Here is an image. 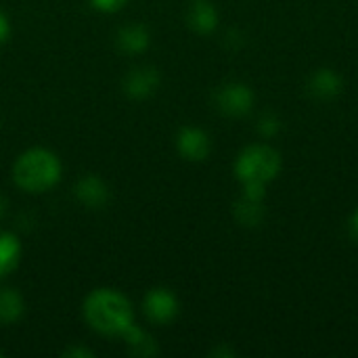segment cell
<instances>
[{
	"instance_id": "7a4b0ae2",
	"label": "cell",
	"mask_w": 358,
	"mask_h": 358,
	"mask_svg": "<svg viewBox=\"0 0 358 358\" xmlns=\"http://www.w3.org/2000/svg\"><path fill=\"white\" fill-rule=\"evenodd\" d=\"M61 159L42 147L23 151L13 164V182L25 193H44L61 180Z\"/></svg>"
},
{
	"instance_id": "ba28073f",
	"label": "cell",
	"mask_w": 358,
	"mask_h": 358,
	"mask_svg": "<svg viewBox=\"0 0 358 358\" xmlns=\"http://www.w3.org/2000/svg\"><path fill=\"white\" fill-rule=\"evenodd\" d=\"M176 149L178 153L189 162H201L210 153V138L203 130L187 126L176 136Z\"/></svg>"
},
{
	"instance_id": "277c9868",
	"label": "cell",
	"mask_w": 358,
	"mask_h": 358,
	"mask_svg": "<svg viewBox=\"0 0 358 358\" xmlns=\"http://www.w3.org/2000/svg\"><path fill=\"white\" fill-rule=\"evenodd\" d=\"M143 313L155 325H168L178 315V300L166 287H153L143 298Z\"/></svg>"
},
{
	"instance_id": "8992f818",
	"label": "cell",
	"mask_w": 358,
	"mask_h": 358,
	"mask_svg": "<svg viewBox=\"0 0 358 358\" xmlns=\"http://www.w3.org/2000/svg\"><path fill=\"white\" fill-rule=\"evenodd\" d=\"M254 103V94L248 86L243 84H227L216 92V107L224 113V115H245L252 109Z\"/></svg>"
},
{
	"instance_id": "5bb4252c",
	"label": "cell",
	"mask_w": 358,
	"mask_h": 358,
	"mask_svg": "<svg viewBox=\"0 0 358 358\" xmlns=\"http://www.w3.org/2000/svg\"><path fill=\"white\" fill-rule=\"evenodd\" d=\"M340 88H342L340 76L329 69L317 71L310 80V92L319 99H334L340 92Z\"/></svg>"
},
{
	"instance_id": "6da1fadb",
	"label": "cell",
	"mask_w": 358,
	"mask_h": 358,
	"mask_svg": "<svg viewBox=\"0 0 358 358\" xmlns=\"http://www.w3.org/2000/svg\"><path fill=\"white\" fill-rule=\"evenodd\" d=\"M82 315L88 327L105 338H122L124 331L134 323L130 300L117 289L109 287L90 292L84 300Z\"/></svg>"
},
{
	"instance_id": "5b68a950",
	"label": "cell",
	"mask_w": 358,
	"mask_h": 358,
	"mask_svg": "<svg viewBox=\"0 0 358 358\" xmlns=\"http://www.w3.org/2000/svg\"><path fill=\"white\" fill-rule=\"evenodd\" d=\"M159 71L151 65H136L132 69H128V73L122 80V90L128 99L132 101H143L149 99L151 94H155V90L159 88Z\"/></svg>"
},
{
	"instance_id": "e0dca14e",
	"label": "cell",
	"mask_w": 358,
	"mask_h": 358,
	"mask_svg": "<svg viewBox=\"0 0 358 358\" xmlns=\"http://www.w3.org/2000/svg\"><path fill=\"white\" fill-rule=\"evenodd\" d=\"M260 132L262 134H266V136H271V134H275L277 130H279V120L275 117V115H264L262 120H260Z\"/></svg>"
},
{
	"instance_id": "ac0fdd59",
	"label": "cell",
	"mask_w": 358,
	"mask_h": 358,
	"mask_svg": "<svg viewBox=\"0 0 358 358\" xmlns=\"http://www.w3.org/2000/svg\"><path fill=\"white\" fill-rule=\"evenodd\" d=\"M61 357L65 358H94V352L84 348V346H69L61 352Z\"/></svg>"
},
{
	"instance_id": "d6986e66",
	"label": "cell",
	"mask_w": 358,
	"mask_h": 358,
	"mask_svg": "<svg viewBox=\"0 0 358 358\" xmlns=\"http://www.w3.org/2000/svg\"><path fill=\"white\" fill-rule=\"evenodd\" d=\"M10 36V21L4 10H0V44H4Z\"/></svg>"
},
{
	"instance_id": "30bf717a",
	"label": "cell",
	"mask_w": 358,
	"mask_h": 358,
	"mask_svg": "<svg viewBox=\"0 0 358 358\" xmlns=\"http://www.w3.org/2000/svg\"><path fill=\"white\" fill-rule=\"evenodd\" d=\"M187 23L197 34H210L218 25V13L210 0H191L187 6Z\"/></svg>"
},
{
	"instance_id": "7402d4cb",
	"label": "cell",
	"mask_w": 358,
	"mask_h": 358,
	"mask_svg": "<svg viewBox=\"0 0 358 358\" xmlns=\"http://www.w3.org/2000/svg\"><path fill=\"white\" fill-rule=\"evenodd\" d=\"M2 357H4V352H2V350H0V358H2Z\"/></svg>"
},
{
	"instance_id": "ffe728a7",
	"label": "cell",
	"mask_w": 358,
	"mask_h": 358,
	"mask_svg": "<svg viewBox=\"0 0 358 358\" xmlns=\"http://www.w3.org/2000/svg\"><path fill=\"white\" fill-rule=\"evenodd\" d=\"M350 235L358 241V212L352 216V220H350Z\"/></svg>"
},
{
	"instance_id": "2e32d148",
	"label": "cell",
	"mask_w": 358,
	"mask_h": 358,
	"mask_svg": "<svg viewBox=\"0 0 358 358\" xmlns=\"http://www.w3.org/2000/svg\"><path fill=\"white\" fill-rule=\"evenodd\" d=\"M88 2L99 13H117L126 6L128 0H88Z\"/></svg>"
},
{
	"instance_id": "4fadbf2b",
	"label": "cell",
	"mask_w": 358,
	"mask_h": 358,
	"mask_svg": "<svg viewBox=\"0 0 358 358\" xmlns=\"http://www.w3.org/2000/svg\"><path fill=\"white\" fill-rule=\"evenodd\" d=\"M25 302L13 287H0V325H10L23 317Z\"/></svg>"
},
{
	"instance_id": "44dd1931",
	"label": "cell",
	"mask_w": 358,
	"mask_h": 358,
	"mask_svg": "<svg viewBox=\"0 0 358 358\" xmlns=\"http://www.w3.org/2000/svg\"><path fill=\"white\" fill-rule=\"evenodd\" d=\"M4 214H6V199L4 195H0V218H4Z\"/></svg>"
},
{
	"instance_id": "9a60e30c",
	"label": "cell",
	"mask_w": 358,
	"mask_h": 358,
	"mask_svg": "<svg viewBox=\"0 0 358 358\" xmlns=\"http://www.w3.org/2000/svg\"><path fill=\"white\" fill-rule=\"evenodd\" d=\"M235 218L243 224V227H258L264 218V208H262V199H252V197H241L235 203Z\"/></svg>"
},
{
	"instance_id": "7c38bea8",
	"label": "cell",
	"mask_w": 358,
	"mask_h": 358,
	"mask_svg": "<svg viewBox=\"0 0 358 358\" xmlns=\"http://www.w3.org/2000/svg\"><path fill=\"white\" fill-rule=\"evenodd\" d=\"M21 258V243L13 233L0 231V279L10 275Z\"/></svg>"
},
{
	"instance_id": "52a82bcc",
	"label": "cell",
	"mask_w": 358,
	"mask_h": 358,
	"mask_svg": "<svg viewBox=\"0 0 358 358\" xmlns=\"http://www.w3.org/2000/svg\"><path fill=\"white\" fill-rule=\"evenodd\" d=\"M73 195L84 208L103 210L109 203L111 191H109V187H107V182L103 178H99L94 174H86L73 185Z\"/></svg>"
},
{
	"instance_id": "8fae6325",
	"label": "cell",
	"mask_w": 358,
	"mask_h": 358,
	"mask_svg": "<svg viewBox=\"0 0 358 358\" xmlns=\"http://www.w3.org/2000/svg\"><path fill=\"white\" fill-rule=\"evenodd\" d=\"M122 340L126 342L128 355H132V357L151 358L159 355L157 342H155V340H153L145 329H141V327H138V325H134V323L124 331Z\"/></svg>"
},
{
	"instance_id": "3957f363",
	"label": "cell",
	"mask_w": 358,
	"mask_h": 358,
	"mask_svg": "<svg viewBox=\"0 0 358 358\" xmlns=\"http://www.w3.org/2000/svg\"><path fill=\"white\" fill-rule=\"evenodd\" d=\"M279 166L281 159L275 149L264 145H254L239 155L235 164V172L243 185H266L277 176Z\"/></svg>"
},
{
	"instance_id": "9c48e42d",
	"label": "cell",
	"mask_w": 358,
	"mask_h": 358,
	"mask_svg": "<svg viewBox=\"0 0 358 358\" xmlns=\"http://www.w3.org/2000/svg\"><path fill=\"white\" fill-rule=\"evenodd\" d=\"M151 34L143 23H128L115 34V46L126 55H141L149 48Z\"/></svg>"
}]
</instances>
